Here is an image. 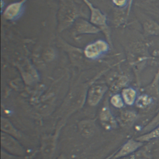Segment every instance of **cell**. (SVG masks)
I'll use <instances>...</instances> for the list:
<instances>
[{
	"label": "cell",
	"instance_id": "6da1fadb",
	"mask_svg": "<svg viewBox=\"0 0 159 159\" xmlns=\"http://www.w3.org/2000/svg\"><path fill=\"white\" fill-rule=\"evenodd\" d=\"M1 143L2 147L12 155L22 156L25 154V150L17 139L9 134L1 132Z\"/></svg>",
	"mask_w": 159,
	"mask_h": 159
},
{
	"label": "cell",
	"instance_id": "7a4b0ae2",
	"mask_svg": "<svg viewBox=\"0 0 159 159\" xmlns=\"http://www.w3.org/2000/svg\"><path fill=\"white\" fill-rule=\"evenodd\" d=\"M109 47L107 42L97 40L86 46L84 50V55L89 59H96L109 50Z\"/></svg>",
	"mask_w": 159,
	"mask_h": 159
},
{
	"label": "cell",
	"instance_id": "3957f363",
	"mask_svg": "<svg viewBox=\"0 0 159 159\" xmlns=\"http://www.w3.org/2000/svg\"><path fill=\"white\" fill-rule=\"evenodd\" d=\"M143 145V142L137 139H129L120 148L119 150L112 155L111 159H117L129 155L134 152L138 150Z\"/></svg>",
	"mask_w": 159,
	"mask_h": 159
},
{
	"label": "cell",
	"instance_id": "277c9868",
	"mask_svg": "<svg viewBox=\"0 0 159 159\" xmlns=\"http://www.w3.org/2000/svg\"><path fill=\"white\" fill-rule=\"evenodd\" d=\"M90 10V22L97 26L100 29H106L107 28L106 24V16L97 7L93 5L88 0H83Z\"/></svg>",
	"mask_w": 159,
	"mask_h": 159
},
{
	"label": "cell",
	"instance_id": "5b68a950",
	"mask_svg": "<svg viewBox=\"0 0 159 159\" xmlns=\"http://www.w3.org/2000/svg\"><path fill=\"white\" fill-rule=\"evenodd\" d=\"M56 136L48 135L42 140L41 152L43 159H52L56 147Z\"/></svg>",
	"mask_w": 159,
	"mask_h": 159
},
{
	"label": "cell",
	"instance_id": "8992f818",
	"mask_svg": "<svg viewBox=\"0 0 159 159\" xmlns=\"http://www.w3.org/2000/svg\"><path fill=\"white\" fill-rule=\"evenodd\" d=\"M107 88L105 85H94L91 87L88 94L87 100L90 106H96L102 98Z\"/></svg>",
	"mask_w": 159,
	"mask_h": 159
},
{
	"label": "cell",
	"instance_id": "52a82bcc",
	"mask_svg": "<svg viewBox=\"0 0 159 159\" xmlns=\"http://www.w3.org/2000/svg\"><path fill=\"white\" fill-rule=\"evenodd\" d=\"M25 1L26 0H21L20 1L13 2L7 6L3 12L4 17L9 20L16 19L20 15L23 9L24 4Z\"/></svg>",
	"mask_w": 159,
	"mask_h": 159
},
{
	"label": "cell",
	"instance_id": "ba28073f",
	"mask_svg": "<svg viewBox=\"0 0 159 159\" xmlns=\"http://www.w3.org/2000/svg\"><path fill=\"white\" fill-rule=\"evenodd\" d=\"M100 29L97 26L83 19H79L75 24V30L78 34H95Z\"/></svg>",
	"mask_w": 159,
	"mask_h": 159
},
{
	"label": "cell",
	"instance_id": "9c48e42d",
	"mask_svg": "<svg viewBox=\"0 0 159 159\" xmlns=\"http://www.w3.org/2000/svg\"><path fill=\"white\" fill-rule=\"evenodd\" d=\"M95 123L92 120H83L78 123V129L81 134L89 138L93 135L95 132Z\"/></svg>",
	"mask_w": 159,
	"mask_h": 159
},
{
	"label": "cell",
	"instance_id": "30bf717a",
	"mask_svg": "<svg viewBox=\"0 0 159 159\" xmlns=\"http://www.w3.org/2000/svg\"><path fill=\"white\" fill-rule=\"evenodd\" d=\"M1 124V132L9 134L17 139L21 137L22 135L20 131H19L7 119L2 117Z\"/></svg>",
	"mask_w": 159,
	"mask_h": 159
},
{
	"label": "cell",
	"instance_id": "8fae6325",
	"mask_svg": "<svg viewBox=\"0 0 159 159\" xmlns=\"http://www.w3.org/2000/svg\"><path fill=\"white\" fill-rule=\"evenodd\" d=\"M121 96L124 103L128 106H132L135 103L137 98V91L132 88H126L122 89Z\"/></svg>",
	"mask_w": 159,
	"mask_h": 159
},
{
	"label": "cell",
	"instance_id": "7c38bea8",
	"mask_svg": "<svg viewBox=\"0 0 159 159\" xmlns=\"http://www.w3.org/2000/svg\"><path fill=\"white\" fill-rule=\"evenodd\" d=\"M100 119L102 122L106 125H109V123L111 126H114L116 124L115 122V120L111 113V111L108 107H103L100 112L99 116Z\"/></svg>",
	"mask_w": 159,
	"mask_h": 159
},
{
	"label": "cell",
	"instance_id": "4fadbf2b",
	"mask_svg": "<svg viewBox=\"0 0 159 159\" xmlns=\"http://www.w3.org/2000/svg\"><path fill=\"white\" fill-rule=\"evenodd\" d=\"M117 159H152V157L146 148H143L139 149L129 155Z\"/></svg>",
	"mask_w": 159,
	"mask_h": 159
},
{
	"label": "cell",
	"instance_id": "5bb4252c",
	"mask_svg": "<svg viewBox=\"0 0 159 159\" xmlns=\"http://www.w3.org/2000/svg\"><path fill=\"white\" fill-rule=\"evenodd\" d=\"M159 138V125L153 129L152 130L145 133L143 134L142 135L137 137L135 139L141 141L142 142L148 141L150 140L153 139H157Z\"/></svg>",
	"mask_w": 159,
	"mask_h": 159
},
{
	"label": "cell",
	"instance_id": "9a60e30c",
	"mask_svg": "<svg viewBox=\"0 0 159 159\" xmlns=\"http://www.w3.org/2000/svg\"><path fill=\"white\" fill-rule=\"evenodd\" d=\"M152 102V99L151 97L147 94H142L137 97L135 104L137 107L144 109L150 106Z\"/></svg>",
	"mask_w": 159,
	"mask_h": 159
},
{
	"label": "cell",
	"instance_id": "2e32d148",
	"mask_svg": "<svg viewBox=\"0 0 159 159\" xmlns=\"http://www.w3.org/2000/svg\"><path fill=\"white\" fill-rule=\"evenodd\" d=\"M159 125V112L148 123V124L143 127L142 130L143 134L147 133Z\"/></svg>",
	"mask_w": 159,
	"mask_h": 159
},
{
	"label": "cell",
	"instance_id": "e0dca14e",
	"mask_svg": "<svg viewBox=\"0 0 159 159\" xmlns=\"http://www.w3.org/2000/svg\"><path fill=\"white\" fill-rule=\"evenodd\" d=\"M110 102L114 107L118 109L122 108L125 104L122 96L119 94L113 95L110 99Z\"/></svg>",
	"mask_w": 159,
	"mask_h": 159
},
{
	"label": "cell",
	"instance_id": "ac0fdd59",
	"mask_svg": "<svg viewBox=\"0 0 159 159\" xmlns=\"http://www.w3.org/2000/svg\"><path fill=\"white\" fill-rule=\"evenodd\" d=\"M135 119V114L131 111H124L121 114V120L124 123H130Z\"/></svg>",
	"mask_w": 159,
	"mask_h": 159
},
{
	"label": "cell",
	"instance_id": "d6986e66",
	"mask_svg": "<svg viewBox=\"0 0 159 159\" xmlns=\"http://www.w3.org/2000/svg\"><path fill=\"white\" fill-rule=\"evenodd\" d=\"M113 3L118 7H122L125 6L127 0H112Z\"/></svg>",
	"mask_w": 159,
	"mask_h": 159
},
{
	"label": "cell",
	"instance_id": "ffe728a7",
	"mask_svg": "<svg viewBox=\"0 0 159 159\" xmlns=\"http://www.w3.org/2000/svg\"><path fill=\"white\" fill-rule=\"evenodd\" d=\"M57 159H66V158L63 154H61Z\"/></svg>",
	"mask_w": 159,
	"mask_h": 159
}]
</instances>
